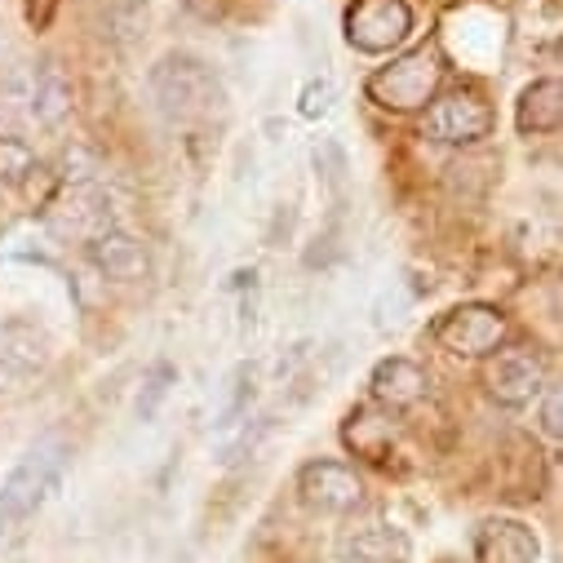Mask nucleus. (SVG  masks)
I'll use <instances>...</instances> for the list:
<instances>
[{
  "instance_id": "obj_17",
  "label": "nucleus",
  "mask_w": 563,
  "mask_h": 563,
  "mask_svg": "<svg viewBox=\"0 0 563 563\" xmlns=\"http://www.w3.org/2000/svg\"><path fill=\"white\" fill-rule=\"evenodd\" d=\"M515 129H519L523 137H541V133H559V129H563V76L532 80V85L519 93Z\"/></svg>"
},
{
  "instance_id": "obj_2",
  "label": "nucleus",
  "mask_w": 563,
  "mask_h": 563,
  "mask_svg": "<svg viewBox=\"0 0 563 563\" xmlns=\"http://www.w3.org/2000/svg\"><path fill=\"white\" fill-rule=\"evenodd\" d=\"M63 471H67V449H63L58 440L32 444V449L10 466L5 484H0V532H5V537L23 532V528L45 510V501L58 493Z\"/></svg>"
},
{
  "instance_id": "obj_21",
  "label": "nucleus",
  "mask_w": 563,
  "mask_h": 563,
  "mask_svg": "<svg viewBox=\"0 0 563 563\" xmlns=\"http://www.w3.org/2000/svg\"><path fill=\"white\" fill-rule=\"evenodd\" d=\"M316 174H320V183L333 196L342 191V183H346V152L333 143V137H320V143H316Z\"/></svg>"
},
{
  "instance_id": "obj_22",
  "label": "nucleus",
  "mask_w": 563,
  "mask_h": 563,
  "mask_svg": "<svg viewBox=\"0 0 563 563\" xmlns=\"http://www.w3.org/2000/svg\"><path fill=\"white\" fill-rule=\"evenodd\" d=\"M333 98H338L333 76H311V80L302 85V93H298V111H302L307 120H320V115H329Z\"/></svg>"
},
{
  "instance_id": "obj_23",
  "label": "nucleus",
  "mask_w": 563,
  "mask_h": 563,
  "mask_svg": "<svg viewBox=\"0 0 563 563\" xmlns=\"http://www.w3.org/2000/svg\"><path fill=\"white\" fill-rule=\"evenodd\" d=\"M537 421H541V431H545L550 440L563 444V382L550 386V390L541 395V412H537Z\"/></svg>"
},
{
  "instance_id": "obj_16",
  "label": "nucleus",
  "mask_w": 563,
  "mask_h": 563,
  "mask_svg": "<svg viewBox=\"0 0 563 563\" xmlns=\"http://www.w3.org/2000/svg\"><path fill=\"white\" fill-rule=\"evenodd\" d=\"M342 444L355 457H364L373 466H386L390 453H395V421H390V412H377L368 404L351 408L346 421H342Z\"/></svg>"
},
{
  "instance_id": "obj_12",
  "label": "nucleus",
  "mask_w": 563,
  "mask_h": 563,
  "mask_svg": "<svg viewBox=\"0 0 563 563\" xmlns=\"http://www.w3.org/2000/svg\"><path fill=\"white\" fill-rule=\"evenodd\" d=\"M333 559L338 563H408V537L386 519H364L338 532Z\"/></svg>"
},
{
  "instance_id": "obj_3",
  "label": "nucleus",
  "mask_w": 563,
  "mask_h": 563,
  "mask_svg": "<svg viewBox=\"0 0 563 563\" xmlns=\"http://www.w3.org/2000/svg\"><path fill=\"white\" fill-rule=\"evenodd\" d=\"M444 71H449V63H444L440 45L431 41V45H417V49L390 58L382 71L368 76L364 89H368V98H373L382 111L408 115V111H427V107L435 102V93H440V85H444Z\"/></svg>"
},
{
  "instance_id": "obj_10",
  "label": "nucleus",
  "mask_w": 563,
  "mask_h": 563,
  "mask_svg": "<svg viewBox=\"0 0 563 563\" xmlns=\"http://www.w3.org/2000/svg\"><path fill=\"white\" fill-rule=\"evenodd\" d=\"M545 386V355L537 346H510V351H497L484 368V390L506 404V408H519L528 399H537Z\"/></svg>"
},
{
  "instance_id": "obj_1",
  "label": "nucleus",
  "mask_w": 563,
  "mask_h": 563,
  "mask_svg": "<svg viewBox=\"0 0 563 563\" xmlns=\"http://www.w3.org/2000/svg\"><path fill=\"white\" fill-rule=\"evenodd\" d=\"M147 93L156 102V111L169 124H209L218 115H227V85L222 76L196 58V54H165L152 63L147 71Z\"/></svg>"
},
{
  "instance_id": "obj_14",
  "label": "nucleus",
  "mask_w": 563,
  "mask_h": 563,
  "mask_svg": "<svg viewBox=\"0 0 563 563\" xmlns=\"http://www.w3.org/2000/svg\"><path fill=\"white\" fill-rule=\"evenodd\" d=\"M427 373H421V364L404 360V355H386L373 377H368V390H373V404H382L386 412H404V408H417L421 399H427Z\"/></svg>"
},
{
  "instance_id": "obj_13",
  "label": "nucleus",
  "mask_w": 563,
  "mask_h": 563,
  "mask_svg": "<svg viewBox=\"0 0 563 563\" xmlns=\"http://www.w3.org/2000/svg\"><path fill=\"white\" fill-rule=\"evenodd\" d=\"M475 559L479 563H537L541 559V537L523 519H484L475 528Z\"/></svg>"
},
{
  "instance_id": "obj_15",
  "label": "nucleus",
  "mask_w": 563,
  "mask_h": 563,
  "mask_svg": "<svg viewBox=\"0 0 563 563\" xmlns=\"http://www.w3.org/2000/svg\"><path fill=\"white\" fill-rule=\"evenodd\" d=\"M89 257H93V266L107 279H115V285H137V279H147V271H152L147 244L137 240V235H129V231H120V227L107 231V235H98L89 244Z\"/></svg>"
},
{
  "instance_id": "obj_4",
  "label": "nucleus",
  "mask_w": 563,
  "mask_h": 563,
  "mask_svg": "<svg viewBox=\"0 0 563 563\" xmlns=\"http://www.w3.org/2000/svg\"><path fill=\"white\" fill-rule=\"evenodd\" d=\"M45 231H49L54 240L93 244L98 235L115 231V200H111V191H107L102 183H71V187L54 200V209H49V218H45Z\"/></svg>"
},
{
  "instance_id": "obj_20",
  "label": "nucleus",
  "mask_w": 563,
  "mask_h": 563,
  "mask_svg": "<svg viewBox=\"0 0 563 563\" xmlns=\"http://www.w3.org/2000/svg\"><path fill=\"white\" fill-rule=\"evenodd\" d=\"M174 382H178V368H174V364H152V373L143 377V395H137V417L156 421V412H161V404L169 399Z\"/></svg>"
},
{
  "instance_id": "obj_9",
  "label": "nucleus",
  "mask_w": 563,
  "mask_h": 563,
  "mask_svg": "<svg viewBox=\"0 0 563 563\" xmlns=\"http://www.w3.org/2000/svg\"><path fill=\"white\" fill-rule=\"evenodd\" d=\"M54 342L49 329L32 316H5L0 320V377L5 382H32L49 368Z\"/></svg>"
},
{
  "instance_id": "obj_24",
  "label": "nucleus",
  "mask_w": 563,
  "mask_h": 563,
  "mask_svg": "<svg viewBox=\"0 0 563 563\" xmlns=\"http://www.w3.org/2000/svg\"><path fill=\"white\" fill-rule=\"evenodd\" d=\"M178 5H183L187 14H196V19H222L231 0H178Z\"/></svg>"
},
{
  "instance_id": "obj_18",
  "label": "nucleus",
  "mask_w": 563,
  "mask_h": 563,
  "mask_svg": "<svg viewBox=\"0 0 563 563\" xmlns=\"http://www.w3.org/2000/svg\"><path fill=\"white\" fill-rule=\"evenodd\" d=\"M54 257V235L36 222H14L0 235V262H49Z\"/></svg>"
},
{
  "instance_id": "obj_5",
  "label": "nucleus",
  "mask_w": 563,
  "mask_h": 563,
  "mask_svg": "<svg viewBox=\"0 0 563 563\" xmlns=\"http://www.w3.org/2000/svg\"><path fill=\"white\" fill-rule=\"evenodd\" d=\"M431 333L449 355L484 360V355L501 351V342L510 338V320H506V311H497L488 302H466V307H453L449 316H440Z\"/></svg>"
},
{
  "instance_id": "obj_8",
  "label": "nucleus",
  "mask_w": 563,
  "mask_h": 563,
  "mask_svg": "<svg viewBox=\"0 0 563 563\" xmlns=\"http://www.w3.org/2000/svg\"><path fill=\"white\" fill-rule=\"evenodd\" d=\"M298 497L320 515H351L364 506V479L346 462L316 457L298 471Z\"/></svg>"
},
{
  "instance_id": "obj_26",
  "label": "nucleus",
  "mask_w": 563,
  "mask_h": 563,
  "mask_svg": "<svg viewBox=\"0 0 563 563\" xmlns=\"http://www.w3.org/2000/svg\"><path fill=\"white\" fill-rule=\"evenodd\" d=\"M0 54H5V23H0Z\"/></svg>"
},
{
  "instance_id": "obj_7",
  "label": "nucleus",
  "mask_w": 563,
  "mask_h": 563,
  "mask_svg": "<svg viewBox=\"0 0 563 563\" xmlns=\"http://www.w3.org/2000/svg\"><path fill=\"white\" fill-rule=\"evenodd\" d=\"M342 32L355 54H390L412 36V10L404 0H355Z\"/></svg>"
},
{
  "instance_id": "obj_11",
  "label": "nucleus",
  "mask_w": 563,
  "mask_h": 563,
  "mask_svg": "<svg viewBox=\"0 0 563 563\" xmlns=\"http://www.w3.org/2000/svg\"><path fill=\"white\" fill-rule=\"evenodd\" d=\"M71 107H76V89L63 63L58 58L32 63L27 67V120H36L41 129H58L71 120Z\"/></svg>"
},
{
  "instance_id": "obj_25",
  "label": "nucleus",
  "mask_w": 563,
  "mask_h": 563,
  "mask_svg": "<svg viewBox=\"0 0 563 563\" xmlns=\"http://www.w3.org/2000/svg\"><path fill=\"white\" fill-rule=\"evenodd\" d=\"M54 10H58V0H27V19H32V27H45V23L54 19Z\"/></svg>"
},
{
  "instance_id": "obj_19",
  "label": "nucleus",
  "mask_w": 563,
  "mask_h": 563,
  "mask_svg": "<svg viewBox=\"0 0 563 563\" xmlns=\"http://www.w3.org/2000/svg\"><path fill=\"white\" fill-rule=\"evenodd\" d=\"M36 169H41V161H36V152H32L27 137L0 133V183H5V187H23Z\"/></svg>"
},
{
  "instance_id": "obj_6",
  "label": "nucleus",
  "mask_w": 563,
  "mask_h": 563,
  "mask_svg": "<svg viewBox=\"0 0 563 563\" xmlns=\"http://www.w3.org/2000/svg\"><path fill=\"white\" fill-rule=\"evenodd\" d=\"M427 133L444 147H475L493 133V107L475 85H457L427 107Z\"/></svg>"
}]
</instances>
